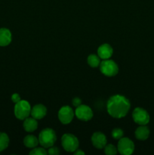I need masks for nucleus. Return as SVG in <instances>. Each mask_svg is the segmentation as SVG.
I'll list each match as a JSON object with an SVG mask.
<instances>
[{"label":"nucleus","mask_w":154,"mask_h":155,"mask_svg":"<svg viewBox=\"0 0 154 155\" xmlns=\"http://www.w3.org/2000/svg\"><path fill=\"white\" fill-rule=\"evenodd\" d=\"M131 107L129 100L122 95H114L107 101V110L109 114L114 118L120 119L128 113Z\"/></svg>","instance_id":"nucleus-1"},{"label":"nucleus","mask_w":154,"mask_h":155,"mask_svg":"<svg viewBox=\"0 0 154 155\" xmlns=\"http://www.w3.org/2000/svg\"><path fill=\"white\" fill-rule=\"evenodd\" d=\"M56 140L57 136L55 132L51 128L44 129L39 135V144L45 148H48L53 146Z\"/></svg>","instance_id":"nucleus-2"},{"label":"nucleus","mask_w":154,"mask_h":155,"mask_svg":"<svg viewBox=\"0 0 154 155\" xmlns=\"http://www.w3.org/2000/svg\"><path fill=\"white\" fill-rule=\"evenodd\" d=\"M14 115L18 120H24L26 118L28 117L31 112V107L30 103L26 100H21L15 104L14 109Z\"/></svg>","instance_id":"nucleus-3"},{"label":"nucleus","mask_w":154,"mask_h":155,"mask_svg":"<svg viewBox=\"0 0 154 155\" xmlns=\"http://www.w3.org/2000/svg\"><path fill=\"white\" fill-rule=\"evenodd\" d=\"M99 66L101 72L107 77H114L119 72V67L117 64L113 60H103Z\"/></svg>","instance_id":"nucleus-4"},{"label":"nucleus","mask_w":154,"mask_h":155,"mask_svg":"<svg viewBox=\"0 0 154 155\" xmlns=\"http://www.w3.org/2000/svg\"><path fill=\"white\" fill-rule=\"evenodd\" d=\"M61 143L63 149L68 152H74L79 148L78 139L70 133H66L62 136Z\"/></svg>","instance_id":"nucleus-5"},{"label":"nucleus","mask_w":154,"mask_h":155,"mask_svg":"<svg viewBox=\"0 0 154 155\" xmlns=\"http://www.w3.org/2000/svg\"><path fill=\"white\" fill-rule=\"evenodd\" d=\"M117 150L121 154L130 155L134 151V142L127 137H122L118 142Z\"/></svg>","instance_id":"nucleus-6"},{"label":"nucleus","mask_w":154,"mask_h":155,"mask_svg":"<svg viewBox=\"0 0 154 155\" xmlns=\"http://www.w3.org/2000/svg\"><path fill=\"white\" fill-rule=\"evenodd\" d=\"M132 118L138 125H146L149 122V115L146 110L141 107H136L132 113Z\"/></svg>","instance_id":"nucleus-7"},{"label":"nucleus","mask_w":154,"mask_h":155,"mask_svg":"<svg viewBox=\"0 0 154 155\" xmlns=\"http://www.w3.org/2000/svg\"><path fill=\"white\" fill-rule=\"evenodd\" d=\"M75 114L79 120L82 121H88L93 117V111L85 104H80L76 107Z\"/></svg>","instance_id":"nucleus-8"},{"label":"nucleus","mask_w":154,"mask_h":155,"mask_svg":"<svg viewBox=\"0 0 154 155\" xmlns=\"http://www.w3.org/2000/svg\"><path fill=\"white\" fill-rule=\"evenodd\" d=\"M74 117L73 110L69 106H63L58 111L59 120L63 124H68Z\"/></svg>","instance_id":"nucleus-9"},{"label":"nucleus","mask_w":154,"mask_h":155,"mask_svg":"<svg viewBox=\"0 0 154 155\" xmlns=\"http://www.w3.org/2000/svg\"><path fill=\"white\" fill-rule=\"evenodd\" d=\"M91 142L94 146L98 149H102L107 145V138L104 133L96 132L91 136Z\"/></svg>","instance_id":"nucleus-10"},{"label":"nucleus","mask_w":154,"mask_h":155,"mask_svg":"<svg viewBox=\"0 0 154 155\" xmlns=\"http://www.w3.org/2000/svg\"><path fill=\"white\" fill-rule=\"evenodd\" d=\"M113 49L111 45L109 44L105 43L100 45L99 48H98V54L101 59L105 60V59H109L113 55Z\"/></svg>","instance_id":"nucleus-11"},{"label":"nucleus","mask_w":154,"mask_h":155,"mask_svg":"<svg viewBox=\"0 0 154 155\" xmlns=\"http://www.w3.org/2000/svg\"><path fill=\"white\" fill-rule=\"evenodd\" d=\"M46 114V107L42 104H36L35 106H33V108H31V112H30V114L32 115V117L36 120L42 119L43 117H45Z\"/></svg>","instance_id":"nucleus-12"},{"label":"nucleus","mask_w":154,"mask_h":155,"mask_svg":"<svg viewBox=\"0 0 154 155\" xmlns=\"http://www.w3.org/2000/svg\"><path fill=\"white\" fill-rule=\"evenodd\" d=\"M12 39L11 33L7 28H0V46H7L11 43Z\"/></svg>","instance_id":"nucleus-13"},{"label":"nucleus","mask_w":154,"mask_h":155,"mask_svg":"<svg viewBox=\"0 0 154 155\" xmlns=\"http://www.w3.org/2000/svg\"><path fill=\"white\" fill-rule=\"evenodd\" d=\"M149 136V130L146 125H141L136 129L135 137L136 139L140 141H144L148 139Z\"/></svg>","instance_id":"nucleus-14"},{"label":"nucleus","mask_w":154,"mask_h":155,"mask_svg":"<svg viewBox=\"0 0 154 155\" xmlns=\"http://www.w3.org/2000/svg\"><path fill=\"white\" fill-rule=\"evenodd\" d=\"M24 128L25 131L28 133L34 132L38 128V122L36 119L33 117H27L24 120Z\"/></svg>","instance_id":"nucleus-15"},{"label":"nucleus","mask_w":154,"mask_h":155,"mask_svg":"<svg viewBox=\"0 0 154 155\" xmlns=\"http://www.w3.org/2000/svg\"><path fill=\"white\" fill-rule=\"evenodd\" d=\"M24 144L26 147L30 148H36L39 144V139L33 135H28L24 139Z\"/></svg>","instance_id":"nucleus-16"},{"label":"nucleus","mask_w":154,"mask_h":155,"mask_svg":"<svg viewBox=\"0 0 154 155\" xmlns=\"http://www.w3.org/2000/svg\"><path fill=\"white\" fill-rule=\"evenodd\" d=\"M9 145V137L6 133H0V152L8 148Z\"/></svg>","instance_id":"nucleus-17"},{"label":"nucleus","mask_w":154,"mask_h":155,"mask_svg":"<svg viewBox=\"0 0 154 155\" xmlns=\"http://www.w3.org/2000/svg\"><path fill=\"white\" fill-rule=\"evenodd\" d=\"M88 64L91 68H97L101 64V58L96 54H90L87 58Z\"/></svg>","instance_id":"nucleus-18"},{"label":"nucleus","mask_w":154,"mask_h":155,"mask_svg":"<svg viewBox=\"0 0 154 155\" xmlns=\"http://www.w3.org/2000/svg\"><path fill=\"white\" fill-rule=\"evenodd\" d=\"M118 150L116 147L112 144H108L106 145L104 147V153L107 155H115L117 154Z\"/></svg>","instance_id":"nucleus-19"},{"label":"nucleus","mask_w":154,"mask_h":155,"mask_svg":"<svg viewBox=\"0 0 154 155\" xmlns=\"http://www.w3.org/2000/svg\"><path fill=\"white\" fill-rule=\"evenodd\" d=\"M124 132L122 129L115 128L112 131V137L114 139H120L121 138L123 137Z\"/></svg>","instance_id":"nucleus-20"},{"label":"nucleus","mask_w":154,"mask_h":155,"mask_svg":"<svg viewBox=\"0 0 154 155\" xmlns=\"http://www.w3.org/2000/svg\"><path fill=\"white\" fill-rule=\"evenodd\" d=\"M47 151L45 149V148H33V149L30 152V155H46L47 154Z\"/></svg>","instance_id":"nucleus-21"},{"label":"nucleus","mask_w":154,"mask_h":155,"mask_svg":"<svg viewBox=\"0 0 154 155\" xmlns=\"http://www.w3.org/2000/svg\"><path fill=\"white\" fill-rule=\"evenodd\" d=\"M48 154H49L50 155H57L60 154V151H59V148L53 145V146L48 148Z\"/></svg>","instance_id":"nucleus-22"},{"label":"nucleus","mask_w":154,"mask_h":155,"mask_svg":"<svg viewBox=\"0 0 154 155\" xmlns=\"http://www.w3.org/2000/svg\"><path fill=\"white\" fill-rule=\"evenodd\" d=\"M11 100L14 103L16 104V103H18V101H21V97H20V95H18V93H14L13 95H11Z\"/></svg>","instance_id":"nucleus-23"},{"label":"nucleus","mask_w":154,"mask_h":155,"mask_svg":"<svg viewBox=\"0 0 154 155\" xmlns=\"http://www.w3.org/2000/svg\"><path fill=\"white\" fill-rule=\"evenodd\" d=\"M72 105L75 106V107H78V106H79L80 104H82V101L81 99H80L79 98H74L73 99H72Z\"/></svg>","instance_id":"nucleus-24"},{"label":"nucleus","mask_w":154,"mask_h":155,"mask_svg":"<svg viewBox=\"0 0 154 155\" xmlns=\"http://www.w3.org/2000/svg\"><path fill=\"white\" fill-rule=\"evenodd\" d=\"M74 154L75 155H84L85 152L80 149H76L75 151H74Z\"/></svg>","instance_id":"nucleus-25"}]
</instances>
